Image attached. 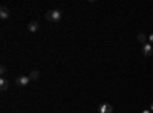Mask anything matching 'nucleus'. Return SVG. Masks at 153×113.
Returning <instances> with one entry per match:
<instances>
[{
	"instance_id": "9b49d317",
	"label": "nucleus",
	"mask_w": 153,
	"mask_h": 113,
	"mask_svg": "<svg viewBox=\"0 0 153 113\" xmlns=\"http://www.w3.org/2000/svg\"><path fill=\"white\" fill-rule=\"evenodd\" d=\"M149 41H150V44H153V34L149 35Z\"/></svg>"
},
{
	"instance_id": "20e7f679",
	"label": "nucleus",
	"mask_w": 153,
	"mask_h": 113,
	"mask_svg": "<svg viewBox=\"0 0 153 113\" xmlns=\"http://www.w3.org/2000/svg\"><path fill=\"white\" fill-rule=\"evenodd\" d=\"M152 54H153V46L150 43H146L143 46V55L144 57H152Z\"/></svg>"
},
{
	"instance_id": "7ed1b4c3",
	"label": "nucleus",
	"mask_w": 153,
	"mask_h": 113,
	"mask_svg": "<svg viewBox=\"0 0 153 113\" xmlns=\"http://www.w3.org/2000/svg\"><path fill=\"white\" fill-rule=\"evenodd\" d=\"M98 113H113L112 104H101L98 107Z\"/></svg>"
},
{
	"instance_id": "f8f14e48",
	"label": "nucleus",
	"mask_w": 153,
	"mask_h": 113,
	"mask_svg": "<svg viewBox=\"0 0 153 113\" xmlns=\"http://www.w3.org/2000/svg\"><path fill=\"white\" fill-rule=\"evenodd\" d=\"M143 113H153V112H152V110H150V109H149V110H144V112H143Z\"/></svg>"
},
{
	"instance_id": "ddd939ff",
	"label": "nucleus",
	"mask_w": 153,
	"mask_h": 113,
	"mask_svg": "<svg viewBox=\"0 0 153 113\" xmlns=\"http://www.w3.org/2000/svg\"><path fill=\"white\" fill-rule=\"evenodd\" d=\"M150 110H152V112H153V103H152V104H150Z\"/></svg>"
},
{
	"instance_id": "0eeeda50",
	"label": "nucleus",
	"mask_w": 153,
	"mask_h": 113,
	"mask_svg": "<svg viewBox=\"0 0 153 113\" xmlns=\"http://www.w3.org/2000/svg\"><path fill=\"white\" fill-rule=\"evenodd\" d=\"M136 38H138V41H139V43H143V46H144V44H146V41L149 40V37H147L144 32H139Z\"/></svg>"
},
{
	"instance_id": "f257e3e1",
	"label": "nucleus",
	"mask_w": 153,
	"mask_h": 113,
	"mask_svg": "<svg viewBox=\"0 0 153 113\" xmlns=\"http://www.w3.org/2000/svg\"><path fill=\"white\" fill-rule=\"evenodd\" d=\"M46 20L48 21H52V23H58L61 20V11L58 9H51L46 12Z\"/></svg>"
},
{
	"instance_id": "1a4fd4ad",
	"label": "nucleus",
	"mask_w": 153,
	"mask_h": 113,
	"mask_svg": "<svg viewBox=\"0 0 153 113\" xmlns=\"http://www.w3.org/2000/svg\"><path fill=\"white\" fill-rule=\"evenodd\" d=\"M38 77H40V72H38V70H32V72L29 73V78H31V80H34V81H35V80H38Z\"/></svg>"
},
{
	"instance_id": "423d86ee",
	"label": "nucleus",
	"mask_w": 153,
	"mask_h": 113,
	"mask_svg": "<svg viewBox=\"0 0 153 113\" xmlns=\"http://www.w3.org/2000/svg\"><path fill=\"white\" fill-rule=\"evenodd\" d=\"M28 29H29L31 32H37L38 29H40V24H38L37 21H29V23H28Z\"/></svg>"
},
{
	"instance_id": "6e6552de",
	"label": "nucleus",
	"mask_w": 153,
	"mask_h": 113,
	"mask_svg": "<svg viewBox=\"0 0 153 113\" xmlns=\"http://www.w3.org/2000/svg\"><path fill=\"white\" fill-rule=\"evenodd\" d=\"M8 87H9V81H6L5 78L0 80V89H2V90L5 92V90H8Z\"/></svg>"
},
{
	"instance_id": "39448f33",
	"label": "nucleus",
	"mask_w": 153,
	"mask_h": 113,
	"mask_svg": "<svg viewBox=\"0 0 153 113\" xmlns=\"http://www.w3.org/2000/svg\"><path fill=\"white\" fill-rule=\"evenodd\" d=\"M9 14H11V12H9V9H8L6 6L0 8V18H2V20H6V18L9 17Z\"/></svg>"
},
{
	"instance_id": "9d476101",
	"label": "nucleus",
	"mask_w": 153,
	"mask_h": 113,
	"mask_svg": "<svg viewBox=\"0 0 153 113\" xmlns=\"http://www.w3.org/2000/svg\"><path fill=\"white\" fill-rule=\"evenodd\" d=\"M0 73H2V75H5V73H6V66H5V64L0 66Z\"/></svg>"
},
{
	"instance_id": "f03ea898",
	"label": "nucleus",
	"mask_w": 153,
	"mask_h": 113,
	"mask_svg": "<svg viewBox=\"0 0 153 113\" xmlns=\"http://www.w3.org/2000/svg\"><path fill=\"white\" fill-rule=\"evenodd\" d=\"M29 81H31V78H29V77H26V75H22V77H17L16 84H17V86H20V87H26V86L29 84Z\"/></svg>"
}]
</instances>
